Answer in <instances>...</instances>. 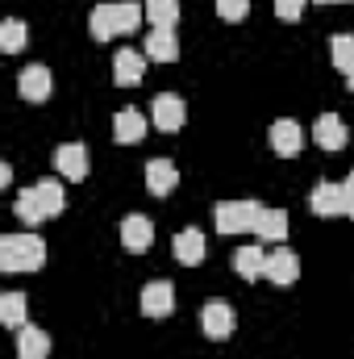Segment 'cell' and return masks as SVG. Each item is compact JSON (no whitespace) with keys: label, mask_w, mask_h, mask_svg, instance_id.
I'll return each mask as SVG.
<instances>
[{"label":"cell","mask_w":354,"mask_h":359,"mask_svg":"<svg viewBox=\"0 0 354 359\" xmlns=\"http://www.w3.org/2000/svg\"><path fill=\"white\" fill-rule=\"evenodd\" d=\"M146 17V4H134V0H117V4H96L88 17V29L96 42H108L117 34H134Z\"/></svg>","instance_id":"obj_1"},{"label":"cell","mask_w":354,"mask_h":359,"mask_svg":"<svg viewBox=\"0 0 354 359\" xmlns=\"http://www.w3.org/2000/svg\"><path fill=\"white\" fill-rule=\"evenodd\" d=\"M46 264V243L38 234H4L0 238V268L4 271H38Z\"/></svg>","instance_id":"obj_2"},{"label":"cell","mask_w":354,"mask_h":359,"mask_svg":"<svg viewBox=\"0 0 354 359\" xmlns=\"http://www.w3.org/2000/svg\"><path fill=\"white\" fill-rule=\"evenodd\" d=\"M259 213H263L259 201H221V205L213 209L221 234H246V230H255V226H259Z\"/></svg>","instance_id":"obj_3"},{"label":"cell","mask_w":354,"mask_h":359,"mask_svg":"<svg viewBox=\"0 0 354 359\" xmlns=\"http://www.w3.org/2000/svg\"><path fill=\"white\" fill-rule=\"evenodd\" d=\"M150 113H155V126L163 134H176V130H183V121H187V104H183V96H176V92H159L155 104H150Z\"/></svg>","instance_id":"obj_4"},{"label":"cell","mask_w":354,"mask_h":359,"mask_svg":"<svg viewBox=\"0 0 354 359\" xmlns=\"http://www.w3.org/2000/svg\"><path fill=\"white\" fill-rule=\"evenodd\" d=\"M309 205L317 217H346V196H342V184H334V180H321L313 188Z\"/></svg>","instance_id":"obj_5"},{"label":"cell","mask_w":354,"mask_h":359,"mask_svg":"<svg viewBox=\"0 0 354 359\" xmlns=\"http://www.w3.org/2000/svg\"><path fill=\"white\" fill-rule=\"evenodd\" d=\"M150 243H155V226H150V217L129 213V217L121 222V247H125L129 255H142V251H150Z\"/></svg>","instance_id":"obj_6"},{"label":"cell","mask_w":354,"mask_h":359,"mask_svg":"<svg viewBox=\"0 0 354 359\" xmlns=\"http://www.w3.org/2000/svg\"><path fill=\"white\" fill-rule=\"evenodd\" d=\"M200 330H204L213 343L229 339V334H234V309H229L225 301H208V305L200 309Z\"/></svg>","instance_id":"obj_7"},{"label":"cell","mask_w":354,"mask_h":359,"mask_svg":"<svg viewBox=\"0 0 354 359\" xmlns=\"http://www.w3.org/2000/svg\"><path fill=\"white\" fill-rule=\"evenodd\" d=\"M142 76H146V55H138L134 46L117 50V59H113V80H117L121 88H138Z\"/></svg>","instance_id":"obj_8"},{"label":"cell","mask_w":354,"mask_h":359,"mask_svg":"<svg viewBox=\"0 0 354 359\" xmlns=\"http://www.w3.org/2000/svg\"><path fill=\"white\" fill-rule=\"evenodd\" d=\"M271 147H275V155H283V159L300 155V151H304V130H300V121L279 117V121L271 126Z\"/></svg>","instance_id":"obj_9"},{"label":"cell","mask_w":354,"mask_h":359,"mask_svg":"<svg viewBox=\"0 0 354 359\" xmlns=\"http://www.w3.org/2000/svg\"><path fill=\"white\" fill-rule=\"evenodd\" d=\"M176 309V288H171V280H150L146 288H142V313L146 318H167Z\"/></svg>","instance_id":"obj_10"},{"label":"cell","mask_w":354,"mask_h":359,"mask_svg":"<svg viewBox=\"0 0 354 359\" xmlns=\"http://www.w3.org/2000/svg\"><path fill=\"white\" fill-rule=\"evenodd\" d=\"M313 138H317V147H325V151H342V147L351 142V130H346V121H342L338 113H321L317 126H313Z\"/></svg>","instance_id":"obj_11"},{"label":"cell","mask_w":354,"mask_h":359,"mask_svg":"<svg viewBox=\"0 0 354 359\" xmlns=\"http://www.w3.org/2000/svg\"><path fill=\"white\" fill-rule=\"evenodd\" d=\"M55 168H59V176H67V180H84L88 176V147L84 142H63L55 151Z\"/></svg>","instance_id":"obj_12"},{"label":"cell","mask_w":354,"mask_h":359,"mask_svg":"<svg viewBox=\"0 0 354 359\" xmlns=\"http://www.w3.org/2000/svg\"><path fill=\"white\" fill-rule=\"evenodd\" d=\"M263 276L271 280V284L288 288V284H292V280L300 276V259H296V255H292L288 247H279V251H271V255H267V271H263Z\"/></svg>","instance_id":"obj_13"},{"label":"cell","mask_w":354,"mask_h":359,"mask_svg":"<svg viewBox=\"0 0 354 359\" xmlns=\"http://www.w3.org/2000/svg\"><path fill=\"white\" fill-rule=\"evenodd\" d=\"M113 138L125 142V147L142 142V138H146V117H142L138 109H117V117H113Z\"/></svg>","instance_id":"obj_14"},{"label":"cell","mask_w":354,"mask_h":359,"mask_svg":"<svg viewBox=\"0 0 354 359\" xmlns=\"http://www.w3.org/2000/svg\"><path fill=\"white\" fill-rule=\"evenodd\" d=\"M176 259L183 264V268H196L200 259H204V251H208V243H204V234L196 230V226H187V230H179L176 234Z\"/></svg>","instance_id":"obj_15"},{"label":"cell","mask_w":354,"mask_h":359,"mask_svg":"<svg viewBox=\"0 0 354 359\" xmlns=\"http://www.w3.org/2000/svg\"><path fill=\"white\" fill-rule=\"evenodd\" d=\"M17 92H21L25 100L42 104V100L50 96V67H42V63L25 67V72H21V80H17Z\"/></svg>","instance_id":"obj_16"},{"label":"cell","mask_w":354,"mask_h":359,"mask_svg":"<svg viewBox=\"0 0 354 359\" xmlns=\"http://www.w3.org/2000/svg\"><path fill=\"white\" fill-rule=\"evenodd\" d=\"M176 184H179V168L171 159H150V163H146V188H150L155 196L176 192Z\"/></svg>","instance_id":"obj_17"},{"label":"cell","mask_w":354,"mask_h":359,"mask_svg":"<svg viewBox=\"0 0 354 359\" xmlns=\"http://www.w3.org/2000/svg\"><path fill=\"white\" fill-rule=\"evenodd\" d=\"M146 59H155V63H176L179 59L176 29H150V38H146Z\"/></svg>","instance_id":"obj_18"},{"label":"cell","mask_w":354,"mask_h":359,"mask_svg":"<svg viewBox=\"0 0 354 359\" xmlns=\"http://www.w3.org/2000/svg\"><path fill=\"white\" fill-rule=\"evenodd\" d=\"M50 355V334L38 326H21L17 334V359H46Z\"/></svg>","instance_id":"obj_19"},{"label":"cell","mask_w":354,"mask_h":359,"mask_svg":"<svg viewBox=\"0 0 354 359\" xmlns=\"http://www.w3.org/2000/svg\"><path fill=\"white\" fill-rule=\"evenodd\" d=\"M255 234H259L263 243H283V238H288V213H283V209H263Z\"/></svg>","instance_id":"obj_20"},{"label":"cell","mask_w":354,"mask_h":359,"mask_svg":"<svg viewBox=\"0 0 354 359\" xmlns=\"http://www.w3.org/2000/svg\"><path fill=\"white\" fill-rule=\"evenodd\" d=\"M234 268H238L242 280H259V276L267 271V251H263V247H238Z\"/></svg>","instance_id":"obj_21"},{"label":"cell","mask_w":354,"mask_h":359,"mask_svg":"<svg viewBox=\"0 0 354 359\" xmlns=\"http://www.w3.org/2000/svg\"><path fill=\"white\" fill-rule=\"evenodd\" d=\"M34 196H38V205H42L46 217L63 213V184H59V180H38V184H34Z\"/></svg>","instance_id":"obj_22"},{"label":"cell","mask_w":354,"mask_h":359,"mask_svg":"<svg viewBox=\"0 0 354 359\" xmlns=\"http://www.w3.org/2000/svg\"><path fill=\"white\" fill-rule=\"evenodd\" d=\"M146 17L155 29H176L179 21V0H146Z\"/></svg>","instance_id":"obj_23"},{"label":"cell","mask_w":354,"mask_h":359,"mask_svg":"<svg viewBox=\"0 0 354 359\" xmlns=\"http://www.w3.org/2000/svg\"><path fill=\"white\" fill-rule=\"evenodd\" d=\"M330 59H334V67L338 72H354V34H338V38H330Z\"/></svg>","instance_id":"obj_24"},{"label":"cell","mask_w":354,"mask_h":359,"mask_svg":"<svg viewBox=\"0 0 354 359\" xmlns=\"http://www.w3.org/2000/svg\"><path fill=\"white\" fill-rule=\"evenodd\" d=\"M0 322L4 326H25V292H4L0 297Z\"/></svg>","instance_id":"obj_25"},{"label":"cell","mask_w":354,"mask_h":359,"mask_svg":"<svg viewBox=\"0 0 354 359\" xmlns=\"http://www.w3.org/2000/svg\"><path fill=\"white\" fill-rule=\"evenodd\" d=\"M13 213L25 222V226H38V222H46V213H42V205H38V196H34V188H25L21 196H17V205H13Z\"/></svg>","instance_id":"obj_26"},{"label":"cell","mask_w":354,"mask_h":359,"mask_svg":"<svg viewBox=\"0 0 354 359\" xmlns=\"http://www.w3.org/2000/svg\"><path fill=\"white\" fill-rule=\"evenodd\" d=\"M0 46H4V55H17V50L25 46V25H21L17 17L0 25Z\"/></svg>","instance_id":"obj_27"},{"label":"cell","mask_w":354,"mask_h":359,"mask_svg":"<svg viewBox=\"0 0 354 359\" xmlns=\"http://www.w3.org/2000/svg\"><path fill=\"white\" fill-rule=\"evenodd\" d=\"M217 13H221V21H246L250 0H217Z\"/></svg>","instance_id":"obj_28"},{"label":"cell","mask_w":354,"mask_h":359,"mask_svg":"<svg viewBox=\"0 0 354 359\" xmlns=\"http://www.w3.org/2000/svg\"><path fill=\"white\" fill-rule=\"evenodd\" d=\"M304 8H309V0H275V13H279L283 21H300Z\"/></svg>","instance_id":"obj_29"},{"label":"cell","mask_w":354,"mask_h":359,"mask_svg":"<svg viewBox=\"0 0 354 359\" xmlns=\"http://www.w3.org/2000/svg\"><path fill=\"white\" fill-rule=\"evenodd\" d=\"M342 196H346V217H354V172L342 180Z\"/></svg>","instance_id":"obj_30"},{"label":"cell","mask_w":354,"mask_h":359,"mask_svg":"<svg viewBox=\"0 0 354 359\" xmlns=\"http://www.w3.org/2000/svg\"><path fill=\"white\" fill-rule=\"evenodd\" d=\"M346 88H351V92H354V72H351V76H346Z\"/></svg>","instance_id":"obj_31"},{"label":"cell","mask_w":354,"mask_h":359,"mask_svg":"<svg viewBox=\"0 0 354 359\" xmlns=\"http://www.w3.org/2000/svg\"><path fill=\"white\" fill-rule=\"evenodd\" d=\"M317 4H334V0H317Z\"/></svg>","instance_id":"obj_32"},{"label":"cell","mask_w":354,"mask_h":359,"mask_svg":"<svg viewBox=\"0 0 354 359\" xmlns=\"http://www.w3.org/2000/svg\"><path fill=\"white\" fill-rule=\"evenodd\" d=\"M334 4H351V0H334Z\"/></svg>","instance_id":"obj_33"}]
</instances>
